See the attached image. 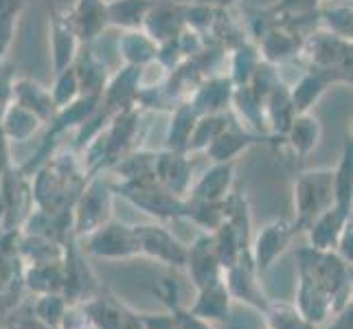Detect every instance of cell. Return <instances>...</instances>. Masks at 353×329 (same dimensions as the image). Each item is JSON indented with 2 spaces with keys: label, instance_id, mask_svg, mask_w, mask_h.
<instances>
[{
  "label": "cell",
  "instance_id": "13",
  "mask_svg": "<svg viewBox=\"0 0 353 329\" xmlns=\"http://www.w3.org/2000/svg\"><path fill=\"white\" fill-rule=\"evenodd\" d=\"M154 178L172 193H182L191 180V165L187 161V154L174 152V150L156 154Z\"/></svg>",
  "mask_w": 353,
  "mask_h": 329
},
{
  "label": "cell",
  "instance_id": "8",
  "mask_svg": "<svg viewBox=\"0 0 353 329\" xmlns=\"http://www.w3.org/2000/svg\"><path fill=\"white\" fill-rule=\"evenodd\" d=\"M303 40L305 38H301L296 31H292L285 24L274 20L272 27L259 38L257 48L263 62L276 66V64L288 62L292 57H296L303 51Z\"/></svg>",
  "mask_w": 353,
  "mask_h": 329
},
{
  "label": "cell",
  "instance_id": "16",
  "mask_svg": "<svg viewBox=\"0 0 353 329\" xmlns=\"http://www.w3.org/2000/svg\"><path fill=\"white\" fill-rule=\"evenodd\" d=\"M119 57L123 59L128 66H145L156 59L158 44L150 38L143 29H132L123 31L117 42Z\"/></svg>",
  "mask_w": 353,
  "mask_h": 329
},
{
  "label": "cell",
  "instance_id": "1",
  "mask_svg": "<svg viewBox=\"0 0 353 329\" xmlns=\"http://www.w3.org/2000/svg\"><path fill=\"white\" fill-rule=\"evenodd\" d=\"M296 213L299 222L307 224L314 222L323 211L332 206L334 200V172L332 169H319V172H307L296 180L294 187Z\"/></svg>",
  "mask_w": 353,
  "mask_h": 329
},
{
  "label": "cell",
  "instance_id": "11",
  "mask_svg": "<svg viewBox=\"0 0 353 329\" xmlns=\"http://www.w3.org/2000/svg\"><path fill=\"white\" fill-rule=\"evenodd\" d=\"M257 139H259L257 134L248 132L241 123L228 121L226 128L209 143V148L204 152L209 154L215 163H230V161H235L243 150H248L252 143H257Z\"/></svg>",
  "mask_w": 353,
  "mask_h": 329
},
{
  "label": "cell",
  "instance_id": "22",
  "mask_svg": "<svg viewBox=\"0 0 353 329\" xmlns=\"http://www.w3.org/2000/svg\"><path fill=\"white\" fill-rule=\"evenodd\" d=\"M230 180H233V161L230 163H215L196 185H193L191 198L204 202H217L226 196Z\"/></svg>",
  "mask_w": 353,
  "mask_h": 329
},
{
  "label": "cell",
  "instance_id": "17",
  "mask_svg": "<svg viewBox=\"0 0 353 329\" xmlns=\"http://www.w3.org/2000/svg\"><path fill=\"white\" fill-rule=\"evenodd\" d=\"M44 123L35 117L33 112H29L27 108L18 106L16 101H9L5 106V110L0 112V130L7 137V141H27L31 139L35 132H38Z\"/></svg>",
  "mask_w": 353,
  "mask_h": 329
},
{
  "label": "cell",
  "instance_id": "20",
  "mask_svg": "<svg viewBox=\"0 0 353 329\" xmlns=\"http://www.w3.org/2000/svg\"><path fill=\"white\" fill-rule=\"evenodd\" d=\"M200 119V112L189 101H180L172 108V119L167 126V150L185 152L187 143L191 139V132L196 128V121Z\"/></svg>",
  "mask_w": 353,
  "mask_h": 329
},
{
  "label": "cell",
  "instance_id": "9",
  "mask_svg": "<svg viewBox=\"0 0 353 329\" xmlns=\"http://www.w3.org/2000/svg\"><path fill=\"white\" fill-rule=\"evenodd\" d=\"M11 101L27 108L42 123H48L57 112L48 88L31 77H14V81H11Z\"/></svg>",
  "mask_w": 353,
  "mask_h": 329
},
{
  "label": "cell",
  "instance_id": "33",
  "mask_svg": "<svg viewBox=\"0 0 353 329\" xmlns=\"http://www.w3.org/2000/svg\"><path fill=\"white\" fill-rule=\"evenodd\" d=\"M196 3H200V5H209V7H213V9H222V11H226L228 7H233L237 0H196Z\"/></svg>",
  "mask_w": 353,
  "mask_h": 329
},
{
  "label": "cell",
  "instance_id": "28",
  "mask_svg": "<svg viewBox=\"0 0 353 329\" xmlns=\"http://www.w3.org/2000/svg\"><path fill=\"white\" fill-rule=\"evenodd\" d=\"M319 20L327 33L351 40V3H345V0L330 3V7L319 11Z\"/></svg>",
  "mask_w": 353,
  "mask_h": 329
},
{
  "label": "cell",
  "instance_id": "34",
  "mask_svg": "<svg viewBox=\"0 0 353 329\" xmlns=\"http://www.w3.org/2000/svg\"><path fill=\"white\" fill-rule=\"evenodd\" d=\"M321 3H327V5H330V3H338V0H321Z\"/></svg>",
  "mask_w": 353,
  "mask_h": 329
},
{
  "label": "cell",
  "instance_id": "14",
  "mask_svg": "<svg viewBox=\"0 0 353 329\" xmlns=\"http://www.w3.org/2000/svg\"><path fill=\"white\" fill-rule=\"evenodd\" d=\"M285 139L296 156H310L323 139V123L312 112H296L285 132Z\"/></svg>",
  "mask_w": 353,
  "mask_h": 329
},
{
  "label": "cell",
  "instance_id": "31",
  "mask_svg": "<svg viewBox=\"0 0 353 329\" xmlns=\"http://www.w3.org/2000/svg\"><path fill=\"white\" fill-rule=\"evenodd\" d=\"M11 81H14V75L11 72H3V68H0V112L11 101Z\"/></svg>",
  "mask_w": 353,
  "mask_h": 329
},
{
  "label": "cell",
  "instance_id": "12",
  "mask_svg": "<svg viewBox=\"0 0 353 329\" xmlns=\"http://www.w3.org/2000/svg\"><path fill=\"white\" fill-rule=\"evenodd\" d=\"M108 213H110V191H108L103 180H92L90 187L83 191L79 202L77 228L79 230L101 228V222L108 219Z\"/></svg>",
  "mask_w": 353,
  "mask_h": 329
},
{
  "label": "cell",
  "instance_id": "29",
  "mask_svg": "<svg viewBox=\"0 0 353 329\" xmlns=\"http://www.w3.org/2000/svg\"><path fill=\"white\" fill-rule=\"evenodd\" d=\"M290 237V228L283 222H276L263 228V233L259 235V261L261 266H268L274 255L285 246V241Z\"/></svg>",
  "mask_w": 353,
  "mask_h": 329
},
{
  "label": "cell",
  "instance_id": "27",
  "mask_svg": "<svg viewBox=\"0 0 353 329\" xmlns=\"http://www.w3.org/2000/svg\"><path fill=\"white\" fill-rule=\"evenodd\" d=\"M48 92H51V99H53L57 110L66 108L72 101L79 99V97H81V86H79L77 72H75V68H72V64L55 72V81H53V86L48 88Z\"/></svg>",
  "mask_w": 353,
  "mask_h": 329
},
{
  "label": "cell",
  "instance_id": "15",
  "mask_svg": "<svg viewBox=\"0 0 353 329\" xmlns=\"http://www.w3.org/2000/svg\"><path fill=\"white\" fill-rule=\"evenodd\" d=\"M72 68L77 72L81 94L101 97L108 79H110V72H108L103 59H99L90 48H86V51H77L75 59H72Z\"/></svg>",
  "mask_w": 353,
  "mask_h": 329
},
{
  "label": "cell",
  "instance_id": "3",
  "mask_svg": "<svg viewBox=\"0 0 353 329\" xmlns=\"http://www.w3.org/2000/svg\"><path fill=\"white\" fill-rule=\"evenodd\" d=\"M44 5L48 16V48H51L53 70L57 72L72 64L81 44L77 40L75 29H72L68 11L59 9L55 0H44Z\"/></svg>",
  "mask_w": 353,
  "mask_h": 329
},
{
  "label": "cell",
  "instance_id": "6",
  "mask_svg": "<svg viewBox=\"0 0 353 329\" xmlns=\"http://www.w3.org/2000/svg\"><path fill=\"white\" fill-rule=\"evenodd\" d=\"M233 81L228 75H209L204 77L193 92L189 94V103L198 110L200 114H224L230 108V99H233Z\"/></svg>",
  "mask_w": 353,
  "mask_h": 329
},
{
  "label": "cell",
  "instance_id": "19",
  "mask_svg": "<svg viewBox=\"0 0 353 329\" xmlns=\"http://www.w3.org/2000/svg\"><path fill=\"white\" fill-rule=\"evenodd\" d=\"M156 3L158 0H108L110 27H117L121 31L141 29Z\"/></svg>",
  "mask_w": 353,
  "mask_h": 329
},
{
  "label": "cell",
  "instance_id": "23",
  "mask_svg": "<svg viewBox=\"0 0 353 329\" xmlns=\"http://www.w3.org/2000/svg\"><path fill=\"white\" fill-rule=\"evenodd\" d=\"M230 72H228V79L233 81V86H248L254 70L261 64V55H259V48L257 44H252L248 40H241L237 42L233 48H230Z\"/></svg>",
  "mask_w": 353,
  "mask_h": 329
},
{
  "label": "cell",
  "instance_id": "4",
  "mask_svg": "<svg viewBox=\"0 0 353 329\" xmlns=\"http://www.w3.org/2000/svg\"><path fill=\"white\" fill-rule=\"evenodd\" d=\"M141 29L148 33L156 44L176 40L178 35L187 29L185 3H176V0H158L148 14V18H145Z\"/></svg>",
  "mask_w": 353,
  "mask_h": 329
},
{
  "label": "cell",
  "instance_id": "24",
  "mask_svg": "<svg viewBox=\"0 0 353 329\" xmlns=\"http://www.w3.org/2000/svg\"><path fill=\"white\" fill-rule=\"evenodd\" d=\"M230 106H235V110L239 112L243 123H248L250 128H254L257 132L268 130L265 128V112H263V99L254 92L250 86H235L233 90V99H230ZM241 123V126H243Z\"/></svg>",
  "mask_w": 353,
  "mask_h": 329
},
{
  "label": "cell",
  "instance_id": "21",
  "mask_svg": "<svg viewBox=\"0 0 353 329\" xmlns=\"http://www.w3.org/2000/svg\"><path fill=\"white\" fill-rule=\"evenodd\" d=\"M90 248L99 255H117L119 257V255H130L139 250V241L132 228H125L121 224H108L97 230Z\"/></svg>",
  "mask_w": 353,
  "mask_h": 329
},
{
  "label": "cell",
  "instance_id": "10",
  "mask_svg": "<svg viewBox=\"0 0 353 329\" xmlns=\"http://www.w3.org/2000/svg\"><path fill=\"white\" fill-rule=\"evenodd\" d=\"M139 90H141V66L123 64V68H121L117 75L108 79L105 88L101 92V106H105L110 112L134 106L137 103Z\"/></svg>",
  "mask_w": 353,
  "mask_h": 329
},
{
  "label": "cell",
  "instance_id": "18",
  "mask_svg": "<svg viewBox=\"0 0 353 329\" xmlns=\"http://www.w3.org/2000/svg\"><path fill=\"white\" fill-rule=\"evenodd\" d=\"M134 235H137L139 248L150 250L152 255L174 263L185 261V250L180 248V243L167 233V230L158 228V226H137L132 228Z\"/></svg>",
  "mask_w": 353,
  "mask_h": 329
},
{
  "label": "cell",
  "instance_id": "5",
  "mask_svg": "<svg viewBox=\"0 0 353 329\" xmlns=\"http://www.w3.org/2000/svg\"><path fill=\"white\" fill-rule=\"evenodd\" d=\"M334 83H351V77L343 75L336 70H325V68H310L294 86L290 88L292 103H294L296 112H310L312 106L321 99V97L330 90Z\"/></svg>",
  "mask_w": 353,
  "mask_h": 329
},
{
  "label": "cell",
  "instance_id": "26",
  "mask_svg": "<svg viewBox=\"0 0 353 329\" xmlns=\"http://www.w3.org/2000/svg\"><path fill=\"white\" fill-rule=\"evenodd\" d=\"M228 123V114H200L196 121V128L191 132V139L187 143V152H200L209 148V143L220 134Z\"/></svg>",
  "mask_w": 353,
  "mask_h": 329
},
{
  "label": "cell",
  "instance_id": "32",
  "mask_svg": "<svg viewBox=\"0 0 353 329\" xmlns=\"http://www.w3.org/2000/svg\"><path fill=\"white\" fill-rule=\"evenodd\" d=\"M7 167H9V141L3 134V130H0V178L5 176Z\"/></svg>",
  "mask_w": 353,
  "mask_h": 329
},
{
  "label": "cell",
  "instance_id": "25",
  "mask_svg": "<svg viewBox=\"0 0 353 329\" xmlns=\"http://www.w3.org/2000/svg\"><path fill=\"white\" fill-rule=\"evenodd\" d=\"M351 174H353V148L351 137L345 139L343 154H340V163L334 172V200L338 206H351Z\"/></svg>",
  "mask_w": 353,
  "mask_h": 329
},
{
  "label": "cell",
  "instance_id": "30",
  "mask_svg": "<svg viewBox=\"0 0 353 329\" xmlns=\"http://www.w3.org/2000/svg\"><path fill=\"white\" fill-rule=\"evenodd\" d=\"M29 0H0V20H18Z\"/></svg>",
  "mask_w": 353,
  "mask_h": 329
},
{
  "label": "cell",
  "instance_id": "2",
  "mask_svg": "<svg viewBox=\"0 0 353 329\" xmlns=\"http://www.w3.org/2000/svg\"><path fill=\"white\" fill-rule=\"evenodd\" d=\"M305 51L314 68L336 70L351 77V40L338 38L327 31H316L303 40L301 53Z\"/></svg>",
  "mask_w": 353,
  "mask_h": 329
},
{
  "label": "cell",
  "instance_id": "7",
  "mask_svg": "<svg viewBox=\"0 0 353 329\" xmlns=\"http://www.w3.org/2000/svg\"><path fill=\"white\" fill-rule=\"evenodd\" d=\"M72 29L79 44H92L110 27L108 20V0H75L68 11Z\"/></svg>",
  "mask_w": 353,
  "mask_h": 329
}]
</instances>
